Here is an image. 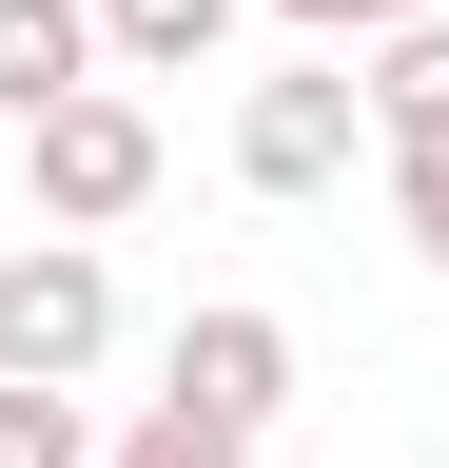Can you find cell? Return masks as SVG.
I'll return each mask as SVG.
<instances>
[{
    "mask_svg": "<svg viewBox=\"0 0 449 468\" xmlns=\"http://www.w3.org/2000/svg\"><path fill=\"white\" fill-rule=\"evenodd\" d=\"M156 98L137 79H98V98H59V117H20V196H39V234H118L137 196H156Z\"/></svg>",
    "mask_w": 449,
    "mask_h": 468,
    "instance_id": "1",
    "label": "cell"
},
{
    "mask_svg": "<svg viewBox=\"0 0 449 468\" xmlns=\"http://www.w3.org/2000/svg\"><path fill=\"white\" fill-rule=\"evenodd\" d=\"M118 351V254L98 234H20L0 254V390H98Z\"/></svg>",
    "mask_w": 449,
    "mask_h": 468,
    "instance_id": "2",
    "label": "cell"
},
{
    "mask_svg": "<svg viewBox=\"0 0 449 468\" xmlns=\"http://www.w3.org/2000/svg\"><path fill=\"white\" fill-rule=\"evenodd\" d=\"M156 410H196V430H273L294 410V313H254V292H196L176 313V351H156Z\"/></svg>",
    "mask_w": 449,
    "mask_h": 468,
    "instance_id": "3",
    "label": "cell"
},
{
    "mask_svg": "<svg viewBox=\"0 0 449 468\" xmlns=\"http://www.w3.org/2000/svg\"><path fill=\"white\" fill-rule=\"evenodd\" d=\"M371 156V79H352V58H294V79H254L235 98V176H254V196H332V176H352Z\"/></svg>",
    "mask_w": 449,
    "mask_h": 468,
    "instance_id": "4",
    "label": "cell"
},
{
    "mask_svg": "<svg viewBox=\"0 0 449 468\" xmlns=\"http://www.w3.org/2000/svg\"><path fill=\"white\" fill-rule=\"evenodd\" d=\"M118 58H98V0H0V137L20 117H59V98H98Z\"/></svg>",
    "mask_w": 449,
    "mask_h": 468,
    "instance_id": "5",
    "label": "cell"
},
{
    "mask_svg": "<svg viewBox=\"0 0 449 468\" xmlns=\"http://www.w3.org/2000/svg\"><path fill=\"white\" fill-rule=\"evenodd\" d=\"M254 0H98V58L118 79H196V58H235Z\"/></svg>",
    "mask_w": 449,
    "mask_h": 468,
    "instance_id": "6",
    "label": "cell"
},
{
    "mask_svg": "<svg viewBox=\"0 0 449 468\" xmlns=\"http://www.w3.org/2000/svg\"><path fill=\"white\" fill-rule=\"evenodd\" d=\"M352 79H371V137H449V0H430V20H390Z\"/></svg>",
    "mask_w": 449,
    "mask_h": 468,
    "instance_id": "7",
    "label": "cell"
},
{
    "mask_svg": "<svg viewBox=\"0 0 449 468\" xmlns=\"http://www.w3.org/2000/svg\"><path fill=\"white\" fill-rule=\"evenodd\" d=\"M390 156V234H411V273H449V137H371Z\"/></svg>",
    "mask_w": 449,
    "mask_h": 468,
    "instance_id": "8",
    "label": "cell"
},
{
    "mask_svg": "<svg viewBox=\"0 0 449 468\" xmlns=\"http://www.w3.org/2000/svg\"><path fill=\"white\" fill-rule=\"evenodd\" d=\"M0 468H98V410L79 390H0Z\"/></svg>",
    "mask_w": 449,
    "mask_h": 468,
    "instance_id": "9",
    "label": "cell"
},
{
    "mask_svg": "<svg viewBox=\"0 0 449 468\" xmlns=\"http://www.w3.org/2000/svg\"><path fill=\"white\" fill-rule=\"evenodd\" d=\"M98 468H254V449H235V430H196V410H137Z\"/></svg>",
    "mask_w": 449,
    "mask_h": 468,
    "instance_id": "10",
    "label": "cell"
},
{
    "mask_svg": "<svg viewBox=\"0 0 449 468\" xmlns=\"http://www.w3.org/2000/svg\"><path fill=\"white\" fill-rule=\"evenodd\" d=\"M273 20H294V39H332V58H371L390 20H430V0H273Z\"/></svg>",
    "mask_w": 449,
    "mask_h": 468,
    "instance_id": "11",
    "label": "cell"
},
{
    "mask_svg": "<svg viewBox=\"0 0 449 468\" xmlns=\"http://www.w3.org/2000/svg\"><path fill=\"white\" fill-rule=\"evenodd\" d=\"M0 176H20V137H0Z\"/></svg>",
    "mask_w": 449,
    "mask_h": 468,
    "instance_id": "12",
    "label": "cell"
}]
</instances>
